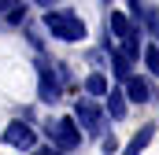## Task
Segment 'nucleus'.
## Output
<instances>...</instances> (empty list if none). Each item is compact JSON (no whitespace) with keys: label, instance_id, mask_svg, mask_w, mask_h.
Here are the masks:
<instances>
[{"label":"nucleus","instance_id":"7","mask_svg":"<svg viewBox=\"0 0 159 155\" xmlns=\"http://www.w3.org/2000/svg\"><path fill=\"white\" fill-rule=\"evenodd\" d=\"M37 74H41V100H44V104H56V100H59V81L52 78L48 63H37Z\"/></svg>","mask_w":159,"mask_h":155},{"label":"nucleus","instance_id":"12","mask_svg":"<svg viewBox=\"0 0 159 155\" xmlns=\"http://www.w3.org/2000/svg\"><path fill=\"white\" fill-rule=\"evenodd\" d=\"M144 63H148L152 74H159V44H148V48H144Z\"/></svg>","mask_w":159,"mask_h":155},{"label":"nucleus","instance_id":"4","mask_svg":"<svg viewBox=\"0 0 159 155\" xmlns=\"http://www.w3.org/2000/svg\"><path fill=\"white\" fill-rule=\"evenodd\" d=\"M4 144L7 148H19V152H30V148H37V133L26 122H7L4 126Z\"/></svg>","mask_w":159,"mask_h":155},{"label":"nucleus","instance_id":"10","mask_svg":"<svg viewBox=\"0 0 159 155\" xmlns=\"http://www.w3.org/2000/svg\"><path fill=\"white\" fill-rule=\"evenodd\" d=\"M152 137H156V126H144V129H141V133H133V140H129V144H126V155H137V152H144V148H148V140H152Z\"/></svg>","mask_w":159,"mask_h":155},{"label":"nucleus","instance_id":"9","mask_svg":"<svg viewBox=\"0 0 159 155\" xmlns=\"http://www.w3.org/2000/svg\"><path fill=\"white\" fill-rule=\"evenodd\" d=\"M129 63H133V55H126L122 48H111V70H115V78H129Z\"/></svg>","mask_w":159,"mask_h":155},{"label":"nucleus","instance_id":"3","mask_svg":"<svg viewBox=\"0 0 159 155\" xmlns=\"http://www.w3.org/2000/svg\"><path fill=\"white\" fill-rule=\"evenodd\" d=\"M107 30H115V41L122 44L126 55H133V59L141 55V30H137L122 11H111V15H107Z\"/></svg>","mask_w":159,"mask_h":155},{"label":"nucleus","instance_id":"8","mask_svg":"<svg viewBox=\"0 0 159 155\" xmlns=\"http://www.w3.org/2000/svg\"><path fill=\"white\" fill-rule=\"evenodd\" d=\"M126 100H129L126 89H111V92H107V115H111V118H122V115H126Z\"/></svg>","mask_w":159,"mask_h":155},{"label":"nucleus","instance_id":"2","mask_svg":"<svg viewBox=\"0 0 159 155\" xmlns=\"http://www.w3.org/2000/svg\"><path fill=\"white\" fill-rule=\"evenodd\" d=\"M44 129H48L52 148H59V152H74L81 144V122H74V118H52Z\"/></svg>","mask_w":159,"mask_h":155},{"label":"nucleus","instance_id":"1","mask_svg":"<svg viewBox=\"0 0 159 155\" xmlns=\"http://www.w3.org/2000/svg\"><path fill=\"white\" fill-rule=\"evenodd\" d=\"M44 30L59 41H81L85 37V22H81L74 11H48L44 15Z\"/></svg>","mask_w":159,"mask_h":155},{"label":"nucleus","instance_id":"13","mask_svg":"<svg viewBox=\"0 0 159 155\" xmlns=\"http://www.w3.org/2000/svg\"><path fill=\"white\" fill-rule=\"evenodd\" d=\"M34 4H41V7H52V4H56V0H34Z\"/></svg>","mask_w":159,"mask_h":155},{"label":"nucleus","instance_id":"5","mask_svg":"<svg viewBox=\"0 0 159 155\" xmlns=\"http://www.w3.org/2000/svg\"><path fill=\"white\" fill-rule=\"evenodd\" d=\"M74 118L81 122V129H85V133H100L104 111L96 107V96H89V92H85V100H78V107H74Z\"/></svg>","mask_w":159,"mask_h":155},{"label":"nucleus","instance_id":"6","mask_svg":"<svg viewBox=\"0 0 159 155\" xmlns=\"http://www.w3.org/2000/svg\"><path fill=\"white\" fill-rule=\"evenodd\" d=\"M122 89H126L129 104H152V100H156V89H152V81H148V78L129 74L126 81H122Z\"/></svg>","mask_w":159,"mask_h":155},{"label":"nucleus","instance_id":"14","mask_svg":"<svg viewBox=\"0 0 159 155\" xmlns=\"http://www.w3.org/2000/svg\"><path fill=\"white\" fill-rule=\"evenodd\" d=\"M7 4H11V0H0V7H7Z\"/></svg>","mask_w":159,"mask_h":155},{"label":"nucleus","instance_id":"11","mask_svg":"<svg viewBox=\"0 0 159 155\" xmlns=\"http://www.w3.org/2000/svg\"><path fill=\"white\" fill-rule=\"evenodd\" d=\"M85 92L96 96V100L107 96V78H104V74H89V78H85Z\"/></svg>","mask_w":159,"mask_h":155}]
</instances>
